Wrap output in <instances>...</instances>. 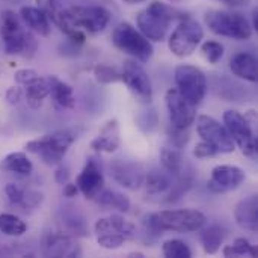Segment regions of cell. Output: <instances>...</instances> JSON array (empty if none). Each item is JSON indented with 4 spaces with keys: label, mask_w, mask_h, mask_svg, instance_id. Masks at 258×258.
Here are the masks:
<instances>
[{
    "label": "cell",
    "mask_w": 258,
    "mask_h": 258,
    "mask_svg": "<svg viewBox=\"0 0 258 258\" xmlns=\"http://www.w3.org/2000/svg\"><path fill=\"white\" fill-rule=\"evenodd\" d=\"M166 107L169 113V121L174 128L189 130V127L195 122L197 118V106L190 104L177 88H171L165 95Z\"/></svg>",
    "instance_id": "obj_12"
},
{
    "label": "cell",
    "mask_w": 258,
    "mask_h": 258,
    "mask_svg": "<svg viewBox=\"0 0 258 258\" xmlns=\"http://www.w3.org/2000/svg\"><path fill=\"white\" fill-rule=\"evenodd\" d=\"M0 169L26 177L32 174L33 163L24 153H11L0 162Z\"/></svg>",
    "instance_id": "obj_28"
},
{
    "label": "cell",
    "mask_w": 258,
    "mask_h": 258,
    "mask_svg": "<svg viewBox=\"0 0 258 258\" xmlns=\"http://www.w3.org/2000/svg\"><path fill=\"white\" fill-rule=\"evenodd\" d=\"M2 41L5 53L9 56L32 57L38 48L35 36L23 29L20 15L12 11H5L2 14Z\"/></svg>",
    "instance_id": "obj_3"
},
{
    "label": "cell",
    "mask_w": 258,
    "mask_h": 258,
    "mask_svg": "<svg viewBox=\"0 0 258 258\" xmlns=\"http://www.w3.org/2000/svg\"><path fill=\"white\" fill-rule=\"evenodd\" d=\"M41 248L47 257H80L82 248L73 234L63 231H47L42 236Z\"/></svg>",
    "instance_id": "obj_13"
},
{
    "label": "cell",
    "mask_w": 258,
    "mask_h": 258,
    "mask_svg": "<svg viewBox=\"0 0 258 258\" xmlns=\"http://www.w3.org/2000/svg\"><path fill=\"white\" fill-rule=\"evenodd\" d=\"M197 132L201 141L212 145L219 154H230L234 151V142L230 138L227 128L209 115H200L197 118Z\"/></svg>",
    "instance_id": "obj_11"
},
{
    "label": "cell",
    "mask_w": 258,
    "mask_h": 258,
    "mask_svg": "<svg viewBox=\"0 0 258 258\" xmlns=\"http://www.w3.org/2000/svg\"><path fill=\"white\" fill-rule=\"evenodd\" d=\"M24 192H26V187H21L15 183H8L5 186V195L14 207H18V204L21 203L24 197Z\"/></svg>",
    "instance_id": "obj_37"
},
{
    "label": "cell",
    "mask_w": 258,
    "mask_h": 258,
    "mask_svg": "<svg viewBox=\"0 0 258 258\" xmlns=\"http://www.w3.org/2000/svg\"><path fill=\"white\" fill-rule=\"evenodd\" d=\"M258 27V11L255 9L254 14H252V29H257Z\"/></svg>",
    "instance_id": "obj_46"
},
{
    "label": "cell",
    "mask_w": 258,
    "mask_h": 258,
    "mask_svg": "<svg viewBox=\"0 0 258 258\" xmlns=\"http://www.w3.org/2000/svg\"><path fill=\"white\" fill-rule=\"evenodd\" d=\"M38 77H39V74H38L35 70H32V68H23V70H18V71L15 73V76H14L15 83H17V85H20V86H24V85H27V83L33 82V80H35V79H38Z\"/></svg>",
    "instance_id": "obj_40"
},
{
    "label": "cell",
    "mask_w": 258,
    "mask_h": 258,
    "mask_svg": "<svg viewBox=\"0 0 258 258\" xmlns=\"http://www.w3.org/2000/svg\"><path fill=\"white\" fill-rule=\"evenodd\" d=\"M76 141V136L71 132H54L50 135H44L39 139L29 141L26 144V150L35 156H38L42 163L48 166L60 165L70 147Z\"/></svg>",
    "instance_id": "obj_4"
},
{
    "label": "cell",
    "mask_w": 258,
    "mask_h": 258,
    "mask_svg": "<svg viewBox=\"0 0 258 258\" xmlns=\"http://www.w3.org/2000/svg\"><path fill=\"white\" fill-rule=\"evenodd\" d=\"M112 42L118 50L135 57L139 62H148L154 53L150 39L145 38L141 30L133 27L130 23H121L113 29Z\"/></svg>",
    "instance_id": "obj_6"
},
{
    "label": "cell",
    "mask_w": 258,
    "mask_h": 258,
    "mask_svg": "<svg viewBox=\"0 0 258 258\" xmlns=\"http://www.w3.org/2000/svg\"><path fill=\"white\" fill-rule=\"evenodd\" d=\"M222 254L225 257H257L258 249L257 246H254L248 239L245 237H239L234 240L233 245H228L222 249Z\"/></svg>",
    "instance_id": "obj_31"
},
{
    "label": "cell",
    "mask_w": 258,
    "mask_h": 258,
    "mask_svg": "<svg viewBox=\"0 0 258 258\" xmlns=\"http://www.w3.org/2000/svg\"><path fill=\"white\" fill-rule=\"evenodd\" d=\"M162 252L166 258H190L192 249L181 240H166L162 246Z\"/></svg>",
    "instance_id": "obj_32"
},
{
    "label": "cell",
    "mask_w": 258,
    "mask_h": 258,
    "mask_svg": "<svg viewBox=\"0 0 258 258\" xmlns=\"http://www.w3.org/2000/svg\"><path fill=\"white\" fill-rule=\"evenodd\" d=\"M76 184L79 187V192L88 198V200H94L104 187V175L101 171L100 163L97 162V159L89 157L82 169V172L79 174Z\"/></svg>",
    "instance_id": "obj_16"
},
{
    "label": "cell",
    "mask_w": 258,
    "mask_h": 258,
    "mask_svg": "<svg viewBox=\"0 0 258 258\" xmlns=\"http://www.w3.org/2000/svg\"><path fill=\"white\" fill-rule=\"evenodd\" d=\"M110 177L124 189L138 190L145 180V169L139 162L115 159L109 165Z\"/></svg>",
    "instance_id": "obj_14"
},
{
    "label": "cell",
    "mask_w": 258,
    "mask_h": 258,
    "mask_svg": "<svg viewBox=\"0 0 258 258\" xmlns=\"http://www.w3.org/2000/svg\"><path fill=\"white\" fill-rule=\"evenodd\" d=\"M127 5H138V3H142V2H145V0H124Z\"/></svg>",
    "instance_id": "obj_47"
},
{
    "label": "cell",
    "mask_w": 258,
    "mask_h": 258,
    "mask_svg": "<svg viewBox=\"0 0 258 258\" xmlns=\"http://www.w3.org/2000/svg\"><path fill=\"white\" fill-rule=\"evenodd\" d=\"M224 5H228V6H245L248 5L249 0H218Z\"/></svg>",
    "instance_id": "obj_45"
},
{
    "label": "cell",
    "mask_w": 258,
    "mask_h": 258,
    "mask_svg": "<svg viewBox=\"0 0 258 258\" xmlns=\"http://www.w3.org/2000/svg\"><path fill=\"white\" fill-rule=\"evenodd\" d=\"M60 218L65 230L73 236H88V225L83 215L77 210V207L67 206L60 210Z\"/></svg>",
    "instance_id": "obj_27"
},
{
    "label": "cell",
    "mask_w": 258,
    "mask_h": 258,
    "mask_svg": "<svg viewBox=\"0 0 258 258\" xmlns=\"http://www.w3.org/2000/svg\"><path fill=\"white\" fill-rule=\"evenodd\" d=\"M187 17L181 11L172 8L163 2H153L144 11H141L136 17L138 27L141 33L156 42H162L166 39L169 26L175 21Z\"/></svg>",
    "instance_id": "obj_1"
},
{
    "label": "cell",
    "mask_w": 258,
    "mask_h": 258,
    "mask_svg": "<svg viewBox=\"0 0 258 258\" xmlns=\"http://www.w3.org/2000/svg\"><path fill=\"white\" fill-rule=\"evenodd\" d=\"M94 201L104 210H118V212H128L130 210V200L116 190H101Z\"/></svg>",
    "instance_id": "obj_29"
},
{
    "label": "cell",
    "mask_w": 258,
    "mask_h": 258,
    "mask_svg": "<svg viewBox=\"0 0 258 258\" xmlns=\"http://www.w3.org/2000/svg\"><path fill=\"white\" fill-rule=\"evenodd\" d=\"M97 242L104 249H118L124 245V239L115 234H100L97 236Z\"/></svg>",
    "instance_id": "obj_38"
},
{
    "label": "cell",
    "mask_w": 258,
    "mask_h": 258,
    "mask_svg": "<svg viewBox=\"0 0 258 258\" xmlns=\"http://www.w3.org/2000/svg\"><path fill=\"white\" fill-rule=\"evenodd\" d=\"M27 231V225L18 216L11 213L0 215V233L9 237H21Z\"/></svg>",
    "instance_id": "obj_30"
},
{
    "label": "cell",
    "mask_w": 258,
    "mask_h": 258,
    "mask_svg": "<svg viewBox=\"0 0 258 258\" xmlns=\"http://www.w3.org/2000/svg\"><path fill=\"white\" fill-rule=\"evenodd\" d=\"M138 125L144 130V132H153V130H156V127H157V124H159V118H157V113H156V110H153V109H150V110H145V112H142L139 116H138Z\"/></svg>",
    "instance_id": "obj_36"
},
{
    "label": "cell",
    "mask_w": 258,
    "mask_h": 258,
    "mask_svg": "<svg viewBox=\"0 0 258 258\" xmlns=\"http://www.w3.org/2000/svg\"><path fill=\"white\" fill-rule=\"evenodd\" d=\"M145 187L148 195H166L168 190L172 187L174 177L163 168V169H151L145 174Z\"/></svg>",
    "instance_id": "obj_24"
},
{
    "label": "cell",
    "mask_w": 258,
    "mask_h": 258,
    "mask_svg": "<svg viewBox=\"0 0 258 258\" xmlns=\"http://www.w3.org/2000/svg\"><path fill=\"white\" fill-rule=\"evenodd\" d=\"M50 95H51L53 104L57 110H70L76 106L73 88L68 83L59 80L56 76H53Z\"/></svg>",
    "instance_id": "obj_25"
},
{
    "label": "cell",
    "mask_w": 258,
    "mask_h": 258,
    "mask_svg": "<svg viewBox=\"0 0 258 258\" xmlns=\"http://www.w3.org/2000/svg\"><path fill=\"white\" fill-rule=\"evenodd\" d=\"M54 180H56V183H59V184L68 183V180H70V169H68L67 166H63L62 163L57 165V169H56V172H54Z\"/></svg>",
    "instance_id": "obj_43"
},
{
    "label": "cell",
    "mask_w": 258,
    "mask_h": 258,
    "mask_svg": "<svg viewBox=\"0 0 258 258\" xmlns=\"http://www.w3.org/2000/svg\"><path fill=\"white\" fill-rule=\"evenodd\" d=\"M201 53L209 63H218L224 56V45L218 41H206L201 45Z\"/></svg>",
    "instance_id": "obj_35"
},
{
    "label": "cell",
    "mask_w": 258,
    "mask_h": 258,
    "mask_svg": "<svg viewBox=\"0 0 258 258\" xmlns=\"http://www.w3.org/2000/svg\"><path fill=\"white\" fill-rule=\"evenodd\" d=\"M20 18L24 21V24L33 30L35 33H38L39 36H48L51 32V24H50V18L47 17V14L39 9V8H33V6H23L20 9Z\"/></svg>",
    "instance_id": "obj_21"
},
{
    "label": "cell",
    "mask_w": 258,
    "mask_h": 258,
    "mask_svg": "<svg viewBox=\"0 0 258 258\" xmlns=\"http://www.w3.org/2000/svg\"><path fill=\"white\" fill-rule=\"evenodd\" d=\"M204 18L209 29L219 36L231 38L236 41H248L252 36V26L239 12L210 11Z\"/></svg>",
    "instance_id": "obj_5"
},
{
    "label": "cell",
    "mask_w": 258,
    "mask_h": 258,
    "mask_svg": "<svg viewBox=\"0 0 258 258\" xmlns=\"http://www.w3.org/2000/svg\"><path fill=\"white\" fill-rule=\"evenodd\" d=\"M225 128L233 142L248 157L257 156V132L251 128L246 118L237 110H227L224 113Z\"/></svg>",
    "instance_id": "obj_9"
},
{
    "label": "cell",
    "mask_w": 258,
    "mask_h": 258,
    "mask_svg": "<svg viewBox=\"0 0 258 258\" xmlns=\"http://www.w3.org/2000/svg\"><path fill=\"white\" fill-rule=\"evenodd\" d=\"M121 80L133 98L141 104H150L153 101V85L145 68L136 60H125L121 71Z\"/></svg>",
    "instance_id": "obj_10"
},
{
    "label": "cell",
    "mask_w": 258,
    "mask_h": 258,
    "mask_svg": "<svg viewBox=\"0 0 258 258\" xmlns=\"http://www.w3.org/2000/svg\"><path fill=\"white\" fill-rule=\"evenodd\" d=\"M246 180V174L242 168L234 165H219L213 168L207 187L213 194H227L237 189Z\"/></svg>",
    "instance_id": "obj_15"
},
{
    "label": "cell",
    "mask_w": 258,
    "mask_h": 258,
    "mask_svg": "<svg viewBox=\"0 0 258 258\" xmlns=\"http://www.w3.org/2000/svg\"><path fill=\"white\" fill-rule=\"evenodd\" d=\"M23 97H24V89H21L20 85H18V86H11V88H8V91H6V94H5L6 101H8L9 104H12V106H18V104L21 103Z\"/></svg>",
    "instance_id": "obj_42"
},
{
    "label": "cell",
    "mask_w": 258,
    "mask_h": 258,
    "mask_svg": "<svg viewBox=\"0 0 258 258\" xmlns=\"http://www.w3.org/2000/svg\"><path fill=\"white\" fill-rule=\"evenodd\" d=\"M168 135H169V141L172 144V148H177V150L183 148L187 144V141H189L187 130H180V128H174L172 127V130H169Z\"/></svg>",
    "instance_id": "obj_39"
},
{
    "label": "cell",
    "mask_w": 258,
    "mask_h": 258,
    "mask_svg": "<svg viewBox=\"0 0 258 258\" xmlns=\"http://www.w3.org/2000/svg\"><path fill=\"white\" fill-rule=\"evenodd\" d=\"M201 230H203V233H201V243H203L204 252L209 254V255L216 254L221 249V246H222V243H224V240L227 237V230L222 225H219V224L209 225L207 228L203 227Z\"/></svg>",
    "instance_id": "obj_26"
},
{
    "label": "cell",
    "mask_w": 258,
    "mask_h": 258,
    "mask_svg": "<svg viewBox=\"0 0 258 258\" xmlns=\"http://www.w3.org/2000/svg\"><path fill=\"white\" fill-rule=\"evenodd\" d=\"M203 38H204V30L201 24L190 17H184L183 20L178 21L177 27L171 33L168 45L174 56L187 57L194 54V51L201 44Z\"/></svg>",
    "instance_id": "obj_7"
},
{
    "label": "cell",
    "mask_w": 258,
    "mask_h": 258,
    "mask_svg": "<svg viewBox=\"0 0 258 258\" xmlns=\"http://www.w3.org/2000/svg\"><path fill=\"white\" fill-rule=\"evenodd\" d=\"M79 194V187L77 184H73V183H65L63 186V197L67 198H76Z\"/></svg>",
    "instance_id": "obj_44"
},
{
    "label": "cell",
    "mask_w": 258,
    "mask_h": 258,
    "mask_svg": "<svg viewBox=\"0 0 258 258\" xmlns=\"http://www.w3.org/2000/svg\"><path fill=\"white\" fill-rule=\"evenodd\" d=\"M97 236L100 234H115L122 237L125 242L133 240L136 237V227L124 219L121 215H110L107 218H101L94 225Z\"/></svg>",
    "instance_id": "obj_17"
},
{
    "label": "cell",
    "mask_w": 258,
    "mask_h": 258,
    "mask_svg": "<svg viewBox=\"0 0 258 258\" xmlns=\"http://www.w3.org/2000/svg\"><path fill=\"white\" fill-rule=\"evenodd\" d=\"M94 76L95 80L104 85L109 83H116L121 80V71H118L115 67L112 65H106V63H98L94 67Z\"/></svg>",
    "instance_id": "obj_33"
},
{
    "label": "cell",
    "mask_w": 258,
    "mask_h": 258,
    "mask_svg": "<svg viewBox=\"0 0 258 258\" xmlns=\"http://www.w3.org/2000/svg\"><path fill=\"white\" fill-rule=\"evenodd\" d=\"M144 222L150 225L156 233H195L200 231L206 224L207 218L203 212L194 209L181 210H162L145 216Z\"/></svg>",
    "instance_id": "obj_2"
},
{
    "label": "cell",
    "mask_w": 258,
    "mask_h": 258,
    "mask_svg": "<svg viewBox=\"0 0 258 258\" xmlns=\"http://www.w3.org/2000/svg\"><path fill=\"white\" fill-rule=\"evenodd\" d=\"M230 68L234 76L255 83L258 79L257 76V57L251 53H237L230 60Z\"/></svg>",
    "instance_id": "obj_22"
},
{
    "label": "cell",
    "mask_w": 258,
    "mask_h": 258,
    "mask_svg": "<svg viewBox=\"0 0 258 258\" xmlns=\"http://www.w3.org/2000/svg\"><path fill=\"white\" fill-rule=\"evenodd\" d=\"M234 218L237 225L248 231V233H257L258 230V197L251 195L245 200H242L234 210Z\"/></svg>",
    "instance_id": "obj_19"
},
{
    "label": "cell",
    "mask_w": 258,
    "mask_h": 258,
    "mask_svg": "<svg viewBox=\"0 0 258 258\" xmlns=\"http://www.w3.org/2000/svg\"><path fill=\"white\" fill-rule=\"evenodd\" d=\"M175 83L177 91L194 106L201 104L207 94V77L206 74L187 63H181L175 68Z\"/></svg>",
    "instance_id": "obj_8"
},
{
    "label": "cell",
    "mask_w": 258,
    "mask_h": 258,
    "mask_svg": "<svg viewBox=\"0 0 258 258\" xmlns=\"http://www.w3.org/2000/svg\"><path fill=\"white\" fill-rule=\"evenodd\" d=\"M51 82H53V76H47V77H38L33 82L24 85V98L30 107L36 109L44 103V100L50 95Z\"/></svg>",
    "instance_id": "obj_23"
},
{
    "label": "cell",
    "mask_w": 258,
    "mask_h": 258,
    "mask_svg": "<svg viewBox=\"0 0 258 258\" xmlns=\"http://www.w3.org/2000/svg\"><path fill=\"white\" fill-rule=\"evenodd\" d=\"M128 257H139V258H142V257H144V254H142V252H132V254H128Z\"/></svg>",
    "instance_id": "obj_48"
},
{
    "label": "cell",
    "mask_w": 258,
    "mask_h": 258,
    "mask_svg": "<svg viewBox=\"0 0 258 258\" xmlns=\"http://www.w3.org/2000/svg\"><path fill=\"white\" fill-rule=\"evenodd\" d=\"M160 162H162L163 168L174 178H186V177H194L195 178L194 169L190 168V165L186 163V160L183 159V154L177 148H172V147L162 148Z\"/></svg>",
    "instance_id": "obj_20"
},
{
    "label": "cell",
    "mask_w": 258,
    "mask_h": 258,
    "mask_svg": "<svg viewBox=\"0 0 258 258\" xmlns=\"http://www.w3.org/2000/svg\"><path fill=\"white\" fill-rule=\"evenodd\" d=\"M121 145V135H119V122L116 119H109L100 133L92 139L91 148L98 153H115Z\"/></svg>",
    "instance_id": "obj_18"
},
{
    "label": "cell",
    "mask_w": 258,
    "mask_h": 258,
    "mask_svg": "<svg viewBox=\"0 0 258 258\" xmlns=\"http://www.w3.org/2000/svg\"><path fill=\"white\" fill-rule=\"evenodd\" d=\"M219 153L212 147V145H209L207 142H204V141H201L197 147H195V150H194V156L197 157V159H210V157H215V156H218Z\"/></svg>",
    "instance_id": "obj_41"
},
{
    "label": "cell",
    "mask_w": 258,
    "mask_h": 258,
    "mask_svg": "<svg viewBox=\"0 0 258 258\" xmlns=\"http://www.w3.org/2000/svg\"><path fill=\"white\" fill-rule=\"evenodd\" d=\"M44 201V195L38 190H32V189H26L24 197L21 200V203L18 204V210L24 212V213H30L33 210H36Z\"/></svg>",
    "instance_id": "obj_34"
}]
</instances>
